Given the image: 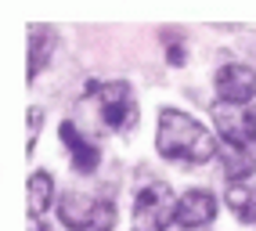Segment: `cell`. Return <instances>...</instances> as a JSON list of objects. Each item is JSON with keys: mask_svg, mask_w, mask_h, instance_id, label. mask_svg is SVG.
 Masks as SVG:
<instances>
[{"mask_svg": "<svg viewBox=\"0 0 256 231\" xmlns=\"http://www.w3.org/2000/svg\"><path fill=\"white\" fill-rule=\"evenodd\" d=\"M216 134L202 126L192 112L162 105L159 108V130H156V152L166 162H188V166H202L216 156Z\"/></svg>", "mask_w": 256, "mask_h": 231, "instance_id": "6da1fadb", "label": "cell"}, {"mask_svg": "<svg viewBox=\"0 0 256 231\" xmlns=\"http://www.w3.org/2000/svg\"><path fill=\"white\" fill-rule=\"evenodd\" d=\"M87 98L94 102L101 123L108 130H134L138 126V98H134L126 80H108V84H87Z\"/></svg>", "mask_w": 256, "mask_h": 231, "instance_id": "7a4b0ae2", "label": "cell"}, {"mask_svg": "<svg viewBox=\"0 0 256 231\" xmlns=\"http://www.w3.org/2000/svg\"><path fill=\"white\" fill-rule=\"evenodd\" d=\"M177 195L170 192V184L156 180L144 184L134 199V217H130V231H166L170 224H177Z\"/></svg>", "mask_w": 256, "mask_h": 231, "instance_id": "3957f363", "label": "cell"}, {"mask_svg": "<svg viewBox=\"0 0 256 231\" xmlns=\"http://www.w3.org/2000/svg\"><path fill=\"white\" fill-rule=\"evenodd\" d=\"M58 220L69 231H112L116 210L105 199H94L87 192H65L58 199Z\"/></svg>", "mask_w": 256, "mask_h": 231, "instance_id": "277c9868", "label": "cell"}, {"mask_svg": "<svg viewBox=\"0 0 256 231\" xmlns=\"http://www.w3.org/2000/svg\"><path fill=\"white\" fill-rule=\"evenodd\" d=\"M213 90H216V102L224 105H249L256 98V69L246 62L220 65L213 76Z\"/></svg>", "mask_w": 256, "mask_h": 231, "instance_id": "5b68a950", "label": "cell"}, {"mask_svg": "<svg viewBox=\"0 0 256 231\" xmlns=\"http://www.w3.org/2000/svg\"><path fill=\"white\" fill-rule=\"evenodd\" d=\"M213 126H216V134L228 141V148H238V152L256 141V116L246 105H224V102H216L213 105Z\"/></svg>", "mask_w": 256, "mask_h": 231, "instance_id": "8992f818", "label": "cell"}, {"mask_svg": "<svg viewBox=\"0 0 256 231\" xmlns=\"http://www.w3.org/2000/svg\"><path fill=\"white\" fill-rule=\"evenodd\" d=\"M216 220V195L206 188H188L177 202V224L184 231H195V228H206Z\"/></svg>", "mask_w": 256, "mask_h": 231, "instance_id": "52a82bcc", "label": "cell"}, {"mask_svg": "<svg viewBox=\"0 0 256 231\" xmlns=\"http://www.w3.org/2000/svg\"><path fill=\"white\" fill-rule=\"evenodd\" d=\"M58 138H62V144H65V152H69L72 170H76V174H94V166L101 162V152H98V144L83 134L72 120H65V123L58 126Z\"/></svg>", "mask_w": 256, "mask_h": 231, "instance_id": "ba28073f", "label": "cell"}, {"mask_svg": "<svg viewBox=\"0 0 256 231\" xmlns=\"http://www.w3.org/2000/svg\"><path fill=\"white\" fill-rule=\"evenodd\" d=\"M58 47V32L47 29V26H32L29 32V69H26V80L32 84L36 72H44V65L50 62V51Z\"/></svg>", "mask_w": 256, "mask_h": 231, "instance_id": "9c48e42d", "label": "cell"}, {"mask_svg": "<svg viewBox=\"0 0 256 231\" xmlns=\"http://www.w3.org/2000/svg\"><path fill=\"white\" fill-rule=\"evenodd\" d=\"M26 199H29V217H44V213L54 206V180H50V174H47V170L29 174Z\"/></svg>", "mask_w": 256, "mask_h": 231, "instance_id": "30bf717a", "label": "cell"}, {"mask_svg": "<svg viewBox=\"0 0 256 231\" xmlns=\"http://www.w3.org/2000/svg\"><path fill=\"white\" fill-rule=\"evenodd\" d=\"M224 202H228V210L238 220L256 224V184H249V180H231Z\"/></svg>", "mask_w": 256, "mask_h": 231, "instance_id": "8fae6325", "label": "cell"}, {"mask_svg": "<svg viewBox=\"0 0 256 231\" xmlns=\"http://www.w3.org/2000/svg\"><path fill=\"white\" fill-rule=\"evenodd\" d=\"M26 116H29V130H26V141H29V152H32V144H36V138H40V126H44V112H40V108H29Z\"/></svg>", "mask_w": 256, "mask_h": 231, "instance_id": "7c38bea8", "label": "cell"}, {"mask_svg": "<svg viewBox=\"0 0 256 231\" xmlns=\"http://www.w3.org/2000/svg\"><path fill=\"white\" fill-rule=\"evenodd\" d=\"M36 231H44V228H36Z\"/></svg>", "mask_w": 256, "mask_h": 231, "instance_id": "4fadbf2b", "label": "cell"}]
</instances>
